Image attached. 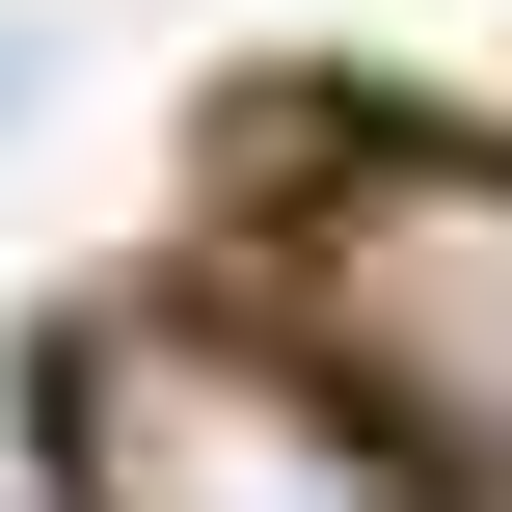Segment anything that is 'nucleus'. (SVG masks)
<instances>
[{
	"label": "nucleus",
	"instance_id": "f257e3e1",
	"mask_svg": "<svg viewBox=\"0 0 512 512\" xmlns=\"http://www.w3.org/2000/svg\"><path fill=\"white\" fill-rule=\"evenodd\" d=\"M270 270H297L324 405H378L432 486L512 512V135H351V162H297Z\"/></svg>",
	"mask_w": 512,
	"mask_h": 512
},
{
	"label": "nucleus",
	"instance_id": "f03ea898",
	"mask_svg": "<svg viewBox=\"0 0 512 512\" xmlns=\"http://www.w3.org/2000/svg\"><path fill=\"white\" fill-rule=\"evenodd\" d=\"M54 486L81 512H459L378 405H324V351L189 324V297L54 324Z\"/></svg>",
	"mask_w": 512,
	"mask_h": 512
},
{
	"label": "nucleus",
	"instance_id": "7ed1b4c3",
	"mask_svg": "<svg viewBox=\"0 0 512 512\" xmlns=\"http://www.w3.org/2000/svg\"><path fill=\"white\" fill-rule=\"evenodd\" d=\"M27 81H54V27H27V0H0V108H27Z\"/></svg>",
	"mask_w": 512,
	"mask_h": 512
}]
</instances>
